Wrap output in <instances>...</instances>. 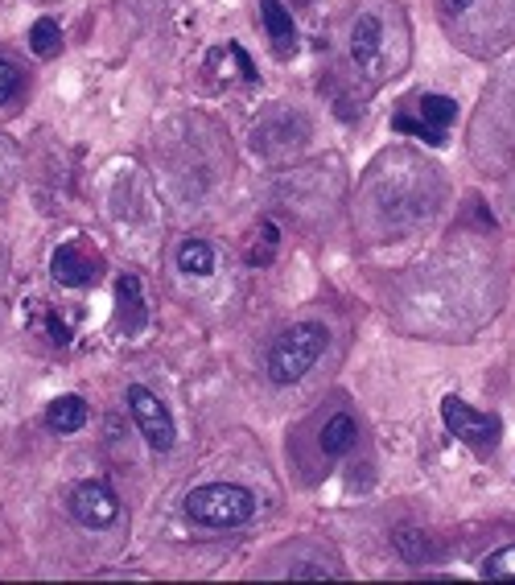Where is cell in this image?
<instances>
[{"mask_svg": "<svg viewBox=\"0 0 515 585\" xmlns=\"http://www.w3.org/2000/svg\"><path fill=\"white\" fill-rule=\"evenodd\" d=\"M50 334H54V342H66V338H71V330H66L58 318H50Z\"/></svg>", "mask_w": 515, "mask_h": 585, "instance_id": "obj_19", "label": "cell"}, {"mask_svg": "<svg viewBox=\"0 0 515 585\" xmlns=\"http://www.w3.org/2000/svg\"><path fill=\"white\" fill-rule=\"evenodd\" d=\"M470 5H474V0H441V13H450V17H454V13H466Z\"/></svg>", "mask_w": 515, "mask_h": 585, "instance_id": "obj_18", "label": "cell"}, {"mask_svg": "<svg viewBox=\"0 0 515 585\" xmlns=\"http://www.w3.org/2000/svg\"><path fill=\"white\" fill-rule=\"evenodd\" d=\"M186 515L202 528H239L256 515V495L235 483H206L186 495Z\"/></svg>", "mask_w": 515, "mask_h": 585, "instance_id": "obj_2", "label": "cell"}, {"mask_svg": "<svg viewBox=\"0 0 515 585\" xmlns=\"http://www.w3.org/2000/svg\"><path fill=\"white\" fill-rule=\"evenodd\" d=\"M441 421H445V429H450L454 437H462L466 445H474L478 454H487V450H495V445H499V429H503L499 417L470 408L458 396H445L441 400Z\"/></svg>", "mask_w": 515, "mask_h": 585, "instance_id": "obj_3", "label": "cell"}, {"mask_svg": "<svg viewBox=\"0 0 515 585\" xmlns=\"http://www.w3.org/2000/svg\"><path fill=\"white\" fill-rule=\"evenodd\" d=\"M128 412H132L136 429H141V437L149 441V450L165 454L169 445H174V421H169V408L161 404V396H153L141 384H132L128 388Z\"/></svg>", "mask_w": 515, "mask_h": 585, "instance_id": "obj_4", "label": "cell"}, {"mask_svg": "<svg viewBox=\"0 0 515 585\" xmlns=\"http://www.w3.org/2000/svg\"><path fill=\"white\" fill-rule=\"evenodd\" d=\"M21 91V75H17V66H9L5 58H0V103L13 99Z\"/></svg>", "mask_w": 515, "mask_h": 585, "instance_id": "obj_17", "label": "cell"}, {"mask_svg": "<svg viewBox=\"0 0 515 585\" xmlns=\"http://www.w3.org/2000/svg\"><path fill=\"white\" fill-rule=\"evenodd\" d=\"M50 272H54V281H58L62 289H83V285H91V277H95V264H91L87 256H79V248H58Z\"/></svg>", "mask_w": 515, "mask_h": 585, "instance_id": "obj_7", "label": "cell"}, {"mask_svg": "<svg viewBox=\"0 0 515 585\" xmlns=\"http://www.w3.org/2000/svg\"><path fill=\"white\" fill-rule=\"evenodd\" d=\"M71 511L83 528H112L120 520V499L108 483H79L71 491Z\"/></svg>", "mask_w": 515, "mask_h": 585, "instance_id": "obj_5", "label": "cell"}, {"mask_svg": "<svg viewBox=\"0 0 515 585\" xmlns=\"http://www.w3.org/2000/svg\"><path fill=\"white\" fill-rule=\"evenodd\" d=\"M392 128H396V132H408V136H421V141H429V145H441V141H445L441 128H433V124H425V120H412V116H396Z\"/></svg>", "mask_w": 515, "mask_h": 585, "instance_id": "obj_16", "label": "cell"}, {"mask_svg": "<svg viewBox=\"0 0 515 585\" xmlns=\"http://www.w3.org/2000/svg\"><path fill=\"white\" fill-rule=\"evenodd\" d=\"M421 116L433 128H450L454 116H458V103L450 95H421Z\"/></svg>", "mask_w": 515, "mask_h": 585, "instance_id": "obj_14", "label": "cell"}, {"mask_svg": "<svg viewBox=\"0 0 515 585\" xmlns=\"http://www.w3.org/2000/svg\"><path fill=\"white\" fill-rule=\"evenodd\" d=\"M29 46H33V54H42V58L58 54V46H62V29H58V21H50V17H38V21H33V29H29Z\"/></svg>", "mask_w": 515, "mask_h": 585, "instance_id": "obj_13", "label": "cell"}, {"mask_svg": "<svg viewBox=\"0 0 515 585\" xmlns=\"http://www.w3.org/2000/svg\"><path fill=\"white\" fill-rule=\"evenodd\" d=\"M355 437H359V425H355L351 412H334V417L326 421V429H322V454L342 458L355 445Z\"/></svg>", "mask_w": 515, "mask_h": 585, "instance_id": "obj_8", "label": "cell"}, {"mask_svg": "<svg viewBox=\"0 0 515 585\" xmlns=\"http://www.w3.org/2000/svg\"><path fill=\"white\" fill-rule=\"evenodd\" d=\"M392 548L400 553V561H408V565H425L429 557H433V540L421 532V528H396L392 532Z\"/></svg>", "mask_w": 515, "mask_h": 585, "instance_id": "obj_10", "label": "cell"}, {"mask_svg": "<svg viewBox=\"0 0 515 585\" xmlns=\"http://www.w3.org/2000/svg\"><path fill=\"white\" fill-rule=\"evenodd\" d=\"M260 13H264V29H268V38L277 42V50H289L297 42V29H293L289 9L281 5V0H264Z\"/></svg>", "mask_w": 515, "mask_h": 585, "instance_id": "obj_11", "label": "cell"}, {"mask_svg": "<svg viewBox=\"0 0 515 585\" xmlns=\"http://www.w3.org/2000/svg\"><path fill=\"white\" fill-rule=\"evenodd\" d=\"M380 50H384V21L375 13H363L351 25V58H355V66L371 71V66L380 62Z\"/></svg>", "mask_w": 515, "mask_h": 585, "instance_id": "obj_6", "label": "cell"}, {"mask_svg": "<svg viewBox=\"0 0 515 585\" xmlns=\"http://www.w3.org/2000/svg\"><path fill=\"white\" fill-rule=\"evenodd\" d=\"M178 268L186 277H211L215 272V248L206 244V239H186L178 248Z\"/></svg>", "mask_w": 515, "mask_h": 585, "instance_id": "obj_12", "label": "cell"}, {"mask_svg": "<svg viewBox=\"0 0 515 585\" xmlns=\"http://www.w3.org/2000/svg\"><path fill=\"white\" fill-rule=\"evenodd\" d=\"M46 425H50L54 433H79V429L87 425V404H83L79 396H58V400H50Z\"/></svg>", "mask_w": 515, "mask_h": 585, "instance_id": "obj_9", "label": "cell"}, {"mask_svg": "<svg viewBox=\"0 0 515 585\" xmlns=\"http://www.w3.org/2000/svg\"><path fill=\"white\" fill-rule=\"evenodd\" d=\"M326 342H330V334L318 322H301V326L285 330L277 342H272V351H268V380L281 384V388L297 384L301 375L322 359Z\"/></svg>", "mask_w": 515, "mask_h": 585, "instance_id": "obj_1", "label": "cell"}, {"mask_svg": "<svg viewBox=\"0 0 515 585\" xmlns=\"http://www.w3.org/2000/svg\"><path fill=\"white\" fill-rule=\"evenodd\" d=\"M483 573L495 577V581H515V544H507V548H499V553H491V557L483 561Z\"/></svg>", "mask_w": 515, "mask_h": 585, "instance_id": "obj_15", "label": "cell"}]
</instances>
